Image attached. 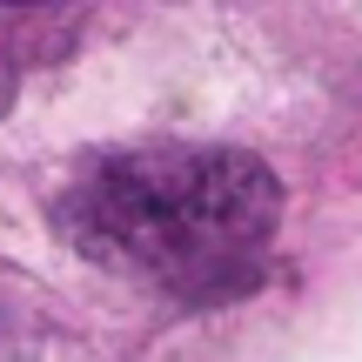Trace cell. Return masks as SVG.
<instances>
[{
  "label": "cell",
  "mask_w": 362,
  "mask_h": 362,
  "mask_svg": "<svg viewBox=\"0 0 362 362\" xmlns=\"http://www.w3.org/2000/svg\"><path fill=\"white\" fill-rule=\"evenodd\" d=\"M275 215L282 188L255 155L181 141L101 155L61 194V228L81 255L181 302H228L255 288Z\"/></svg>",
  "instance_id": "1"
}]
</instances>
